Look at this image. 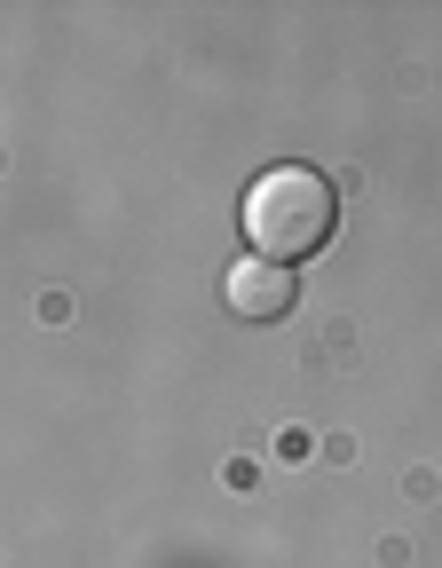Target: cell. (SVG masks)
Instances as JSON below:
<instances>
[{
  "label": "cell",
  "mask_w": 442,
  "mask_h": 568,
  "mask_svg": "<svg viewBox=\"0 0 442 568\" xmlns=\"http://www.w3.org/2000/svg\"><path fill=\"white\" fill-rule=\"evenodd\" d=\"M340 230V197L317 166H269L253 190H245V237L261 261H309L324 253V237Z\"/></svg>",
  "instance_id": "6da1fadb"
},
{
  "label": "cell",
  "mask_w": 442,
  "mask_h": 568,
  "mask_svg": "<svg viewBox=\"0 0 442 568\" xmlns=\"http://www.w3.org/2000/svg\"><path fill=\"white\" fill-rule=\"evenodd\" d=\"M221 284H230V308H238V316H253V324H269V316H284L292 301H301L292 268H284V261H261V253H253V261H238Z\"/></svg>",
  "instance_id": "7a4b0ae2"
}]
</instances>
